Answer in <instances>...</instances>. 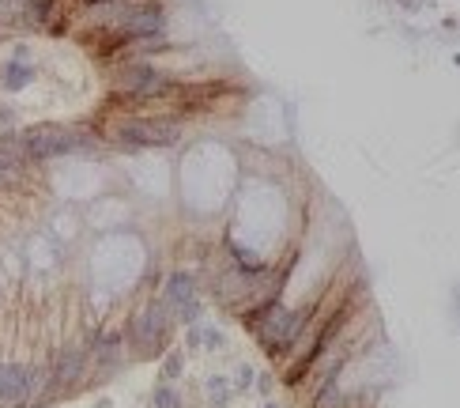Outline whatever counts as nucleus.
Here are the masks:
<instances>
[{"instance_id": "obj_1", "label": "nucleus", "mask_w": 460, "mask_h": 408, "mask_svg": "<svg viewBox=\"0 0 460 408\" xmlns=\"http://www.w3.org/2000/svg\"><path fill=\"white\" fill-rule=\"evenodd\" d=\"M181 133H185V125L174 114H155V117L125 114L110 125L106 136L121 151H143V148H174L181 140Z\"/></svg>"}, {"instance_id": "obj_2", "label": "nucleus", "mask_w": 460, "mask_h": 408, "mask_svg": "<svg viewBox=\"0 0 460 408\" xmlns=\"http://www.w3.org/2000/svg\"><path fill=\"white\" fill-rule=\"evenodd\" d=\"M170 333H174V318H170V310H166V302L151 299L148 310H140V314H132L125 322L121 337H125V344L140 359H155V356H163V348L170 344Z\"/></svg>"}, {"instance_id": "obj_3", "label": "nucleus", "mask_w": 460, "mask_h": 408, "mask_svg": "<svg viewBox=\"0 0 460 408\" xmlns=\"http://www.w3.org/2000/svg\"><path fill=\"white\" fill-rule=\"evenodd\" d=\"M87 371H91V359H87V351L79 348V344H64L57 356H53V363H50L53 389H57L61 397L76 394V386L87 378Z\"/></svg>"}, {"instance_id": "obj_4", "label": "nucleus", "mask_w": 460, "mask_h": 408, "mask_svg": "<svg viewBox=\"0 0 460 408\" xmlns=\"http://www.w3.org/2000/svg\"><path fill=\"white\" fill-rule=\"evenodd\" d=\"M0 408H27V363L0 359Z\"/></svg>"}, {"instance_id": "obj_5", "label": "nucleus", "mask_w": 460, "mask_h": 408, "mask_svg": "<svg viewBox=\"0 0 460 408\" xmlns=\"http://www.w3.org/2000/svg\"><path fill=\"white\" fill-rule=\"evenodd\" d=\"M155 76H159V68H155V65H148V61H128V65L121 68L114 91H121V95H136L143 84H151Z\"/></svg>"}, {"instance_id": "obj_6", "label": "nucleus", "mask_w": 460, "mask_h": 408, "mask_svg": "<svg viewBox=\"0 0 460 408\" xmlns=\"http://www.w3.org/2000/svg\"><path fill=\"white\" fill-rule=\"evenodd\" d=\"M192 299H197V280H192L189 272H174V276L166 280V291H163L166 310H177V307H185V302H192Z\"/></svg>"}, {"instance_id": "obj_7", "label": "nucleus", "mask_w": 460, "mask_h": 408, "mask_svg": "<svg viewBox=\"0 0 460 408\" xmlns=\"http://www.w3.org/2000/svg\"><path fill=\"white\" fill-rule=\"evenodd\" d=\"M30 79H34V68L30 65H19V61H8L4 68H0V87H4L8 95L23 91V87H30Z\"/></svg>"}, {"instance_id": "obj_8", "label": "nucleus", "mask_w": 460, "mask_h": 408, "mask_svg": "<svg viewBox=\"0 0 460 408\" xmlns=\"http://www.w3.org/2000/svg\"><path fill=\"white\" fill-rule=\"evenodd\" d=\"M53 12H57V0H27L23 4V19H27V27H50L53 23Z\"/></svg>"}, {"instance_id": "obj_9", "label": "nucleus", "mask_w": 460, "mask_h": 408, "mask_svg": "<svg viewBox=\"0 0 460 408\" xmlns=\"http://www.w3.org/2000/svg\"><path fill=\"white\" fill-rule=\"evenodd\" d=\"M151 408H181V394L170 386V382H159L151 389Z\"/></svg>"}, {"instance_id": "obj_10", "label": "nucleus", "mask_w": 460, "mask_h": 408, "mask_svg": "<svg viewBox=\"0 0 460 408\" xmlns=\"http://www.w3.org/2000/svg\"><path fill=\"white\" fill-rule=\"evenodd\" d=\"M181 374H185V351L181 348L166 351L163 356V382H177Z\"/></svg>"}, {"instance_id": "obj_11", "label": "nucleus", "mask_w": 460, "mask_h": 408, "mask_svg": "<svg viewBox=\"0 0 460 408\" xmlns=\"http://www.w3.org/2000/svg\"><path fill=\"white\" fill-rule=\"evenodd\" d=\"M208 397L212 405H227L234 397V386H227V378H208Z\"/></svg>"}, {"instance_id": "obj_12", "label": "nucleus", "mask_w": 460, "mask_h": 408, "mask_svg": "<svg viewBox=\"0 0 460 408\" xmlns=\"http://www.w3.org/2000/svg\"><path fill=\"white\" fill-rule=\"evenodd\" d=\"M253 378H257L253 367L241 363V367H238V378H234V389H249V386H253Z\"/></svg>"}, {"instance_id": "obj_13", "label": "nucleus", "mask_w": 460, "mask_h": 408, "mask_svg": "<svg viewBox=\"0 0 460 408\" xmlns=\"http://www.w3.org/2000/svg\"><path fill=\"white\" fill-rule=\"evenodd\" d=\"M185 344H189V351L200 348V344H204V329H200V325H185Z\"/></svg>"}, {"instance_id": "obj_14", "label": "nucleus", "mask_w": 460, "mask_h": 408, "mask_svg": "<svg viewBox=\"0 0 460 408\" xmlns=\"http://www.w3.org/2000/svg\"><path fill=\"white\" fill-rule=\"evenodd\" d=\"M4 125H8V129L15 125V110H12V106H4V110H0V129H4Z\"/></svg>"}, {"instance_id": "obj_15", "label": "nucleus", "mask_w": 460, "mask_h": 408, "mask_svg": "<svg viewBox=\"0 0 460 408\" xmlns=\"http://www.w3.org/2000/svg\"><path fill=\"white\" fill-rule=\"evenodd\" d=\"M204 344H208V348H219V344H223V333L208 329V333H204Z\"/></svg>"}, {"instance_id": "obj_16", "label": "nucleus", "mask_w": 460, "mask_h": 408, "mask_svg": "<svg viewBox=\"0 0 460 408\" xmlns=\"http://www.w3.org/2000/svg\"><path fill=\"white\" fill-rule=\"evenodd\" d=\"M264 408H276V405H264Z\"/></svg>"}]
</instances>
